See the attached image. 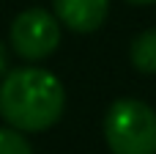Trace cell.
Instances as JSON below:
<instances>
[{"mask_svg": "<svg viewBox=\"0 0 156 154\" xmlns=\"http://www.w3.org/2000/svg\"><path fill=\"white\" fill-rule=\"evenodd\" d=\"M66 91L60 80L38 66H22L0 83V116L19 132H44L63 116Z\"/></svg>", "mask_w": 156, "mask_h": 154, "instance_id": "6da1fadb", "label": "cell"}, {"mask_svg": "<svg viewBox=\"0 0 156 154\" xmlns=\"http://www.w3.org/2000/svg\"><path fill=\"white\" fill-rule=\"evenodd\" d=\"M0 154H33V146L27 143V138L19 130L3 127L0 130Z\"/></svg>", "mask_w": 156, "mask_h": 154, "instance_id": "8992f818", "label": "cell"}, {"mask_svg": "<svg viewBox=\"0 0 156 154\" xmlns=\"http://www.w3.org/2000/svg\"><path fill=\"white\" fill-rule=\"evenodd\" d=\"M104 141L112 154H156V113L140 99H118L104 116Z\"/></svg>", "mask_w": 156, "mask_h": 154, "instance_id": "7a4b0ae2", "label": "cell"}, {"mask_svg": "<svg viewBox=\"0 0 156 154\" xmlns=\"http://www.w3.org/2000/svg\"><path fill=\"white\" fill-rule=\"evenodd\" d=\"M11 47L25 61H44L60 44V22L44 8H27L11 22Z\"/></svg>", "mask_w": 156, "mask_h": 154, "instance_id": "3957f363", "label": "cell"}, {"mask_svg": "<svg viewBox=\"0 0 156 154\" xmlns=\"http://www.w3.org/2000/svg\"><path fill=\"white\" fill-rule=\"evenodd\" d=\"M132 6H151V3H156V0H129Z\"/></svg>", "mask_w": 156, "mask_h": 154, "instance_id": "ba28073f", "label": "cell"}, {"mask_svg": "<svg viewBox=\"0 0 156 154\" xmlns=\"http://www.w3.org/2000/svg\"><path fill=\"white\" fill-rule=\"evenodd\" d=\"M8 74V50L0 44V77H5Z\"/></svg>", "mask_w": 156, "mask_h": 154, "instance_id": "52a82bcc", "label": "cell"}, {"mask_svg": "<svg viewBox=\"0 0 156 154\" xmlns=\"http://www.w3.org/2000/svg\"><path fill=\"white\" fill-rule=\"evenodd\" d=\"M55 17L74 33H93L110 14V0H52Z\"/></svg>", "mask_w": 156, "mask_h": 154, "instance_id": "277c9868", "label": "cell"}, {"mask_svg": "<svg viewBox=\"0 0 156 154\" xmlns=\"http://www.w3.org/2000/svg\"><path fill=\"white\" fill-rule=\"evenodd\" d=\"M132 66L143 74H156V28L143 30L129 47Z\"/></svg>", "mask_w": 156, "mask_h": 154, "instance_id": "5b68a950", "label": "cell"}]
</instances>
